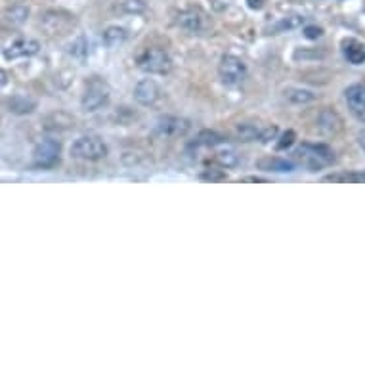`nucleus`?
Masks as SVG:
<instances>
[{
    "mask_svg": "<svg viewBox=\"0 0 365 365\" xmlns=\"http://www.w3.org/2000/svg\"><path fill=\"white\" fill-rule=\"evenodd\" d=\"M293 157H295L300 165L310 168L312 173L333 165L337 161L335 151L329 146H325V144H302V146H298L293 151Z\"/></svg>",
    "mask_w": 365,
    "mask_h": 365,
    "instance_id": "1",
    "label": "nucleus"
},
{
    "mask_svg": "<svg viewBox=\"0 0 365 365\" xmlns=\"http://www.w3.org/2000/svg\"><path fill=\"white\" fill-rule=\"evenodd\" d=\"M69 153L73 159H80V161H100L107 157L109 148L96 134H85L73 142Z\"/></svg>",
    "mask_w": 365,
    "mask_h": 365,
    "instance_id": "2",
    "label": "nucleus"
},
{
    "mask_svg": "<svg viewBox=\"0 0 365 365\" xmlns=\"http://www.w3.org/2000/svg\"><path fill=\"white\" fill-rule=\"evenodd\" d=\"M109 98H111L109 85L102 78H92L90 82H87L85 94L80 98V107L87 113H94V111H100L102 107L109 104Z\"/></svg>",
    "mask_w": 365,
    "mask_h": 365,
    "instance_id": "3",
    "label": "nucleus"
},
{
    "mask_svg": "<svg viewBox=\"0 0 365 365\" xmlns=\"http://www.w3.org/2000/svg\"><path fill=\"white\" fill-rule=\"evenodd\" d=\"M138 67L148 75H166L173 69V60L163 48H148L140 54Z\"/></svg>",
    "mask_w": 365,
    "mask_h": 365,
    "instance_id": "4",
    "label": "nucleus"
},
{
    "mask_svg": "<svg viewBox=\"0 0 365 365\" xmlns=\"http://www.w3.org/2000/svg\"><path fill=\"white\" fill-rule=\"evenodd\" d=\"M218 75H220V80L228 87L241 85L247 78V63L234 54H226L218 63Z\"/></svg>",
    "mask_w": 365,
    "mask_h": 365,
    "instance_id": "5",
    "label": "nucleus"
},
{
    "mask_svg": "<svg viewBox=\"0 0 365 365\" xmlns=\"http://www.w3.org/2000/svg\"><path fill=\"white\" fill-rule=\"evenodd\" d=\"M61 144L58 140L44 138L33 149V165L36 168H52L60 163Z\"/></svg>",
    "mask_w": 365,
    "mask_h": 365,
    "instance_id": "6",
    "label": "nucleus"
},
{
    "mask_svg": "<svg viewBox=\"0 0 365 365\" xmlns=\"http://www.w3.org/2000/svg\"><path fill=\"white\" fill-rule=\"evenodd\" d=\"M192 129V124L188 119L178 117V115H165L159 117L155 124V132L163 138H178V136H186Z\"/></svg>",
    "mask_w": 365,
    "mask_h": 365,
    "instance_id": "7",
    "label": "nucleus"
},
{
    "mask_svg": "<svg viewBox=\"0 0 365 365\" xmlns=\"http://www.w3.org/2000/svg\"><path fill=\"white\" fill-rule=\"evenodd\" d=\"M161 87L157 85L153 78H142L138 85L134 87V100L144 107L155 105L161 100Z\"/></svg>",
    "mask_w": 365,
    "mask_h": 365,
    "instance_id": "8",
    "label": "nucleus"
},
{
    "mask_svg": "<svg viewBox=\"0 0 365 365\" xmlns=\"http://www.w3.org/2000/svg\"><path fill=\"white\" fill-rule=\"evenodd\" d=\"M41 50V44L35 38H19L4 48V60H19V58H31Z\"/></svg>",
    "mask_w": 365,
    "mask_h": 365,
    "instance_id": "9",
    "label": "nucleus"
},
{
    "mask_svg": "<svg viewBox=\"0 0 365 365\" xmlns=\"http://www.w3.org/2000/svg\"><path fill=\"white\" fill-rule=\"evenodd\" d=\"M176 23L190 33H201L207 23V16L199 8H186L176 16Z\"/></svg>",
    "mask_w": 365,
    "mask_h": 365,
    "instance_id": "10",
    "label": "nucleus"
},
{
    "mask_svg": "<svg viewBox=\"0 0 365 365\" xmlns=\"http://www.w3.org/2000/svg\"><path fill=\"white\" fill-rule=\"evenodd\" d=\"M346 104L350 111L356 115L357 119L365 122V85H352L344 92Z\"/></svg>",
    "mask_w": 365,
    "mask_h": 365,
    "instance_id": "11",
    "label": "nucleus"
},
{
    "mask_svg": "<svg viewBox=\"0 0 365 365\" xmlns=\"http://www.w3.org/2000/svg\"><path fill=\"white\" fill-rule=\"evenodd\" d=\"M256 168H261L264 173H278V174H285V173H295L296 163L295 161H289V159H283V157H262L256 161Z\"/></svg>",
    "mask_w": 365,
    "mask_h": 365,
    "instance_id": "12",
    "label": "nucleus"
},
{
    "mask_svg": "<svg viewBox=\"0 0 365 365\" xmlns=\"http://www.w3.org/2000/svg\"><path fill=\"white\" fill-rule=\"evenodd\" d=\"M318 129L327 134V136H335L342 131V119L337 111L333 109H323L322 113L318 115Z\"/></svg>",
    "mask_w": 365,
    "mask_h": 365,
    "instance_id": "13",
    "label": "nucleus"
},
{
    "mask_svg": "<svg viewBox=\"0 0 365 365\" xmlns=\"http://www.w3.org/2000/svg\"><path fill=\"white\" fill-rule=\"evenodd\" d=\"M342 54L352 65H362L365 63V44L356 41V38H348L342 43Z\"/></svg>",
    "mask_w": 365,
    "mask_h": 365,
    "instance_id": "14",
    "label": "nucleus"
},
{
    "mask_svg": "<svg viewBox=\"0 0 365 365\" xmlns=\"http://www.w3.org/2000/svg\"><path fill=\"white\" fill-rule=\"evenodd\" d=\"M124 41H126V29H122V27L119 25L107 27L104 33H102V43H104L107 48H117V46H121Z\"/></svg>",
    "mask_w": 365,
    "mask_h": 365,
    "instance_id": "15",
    "label": "nucleus"
},
{
    "mask_svg": "<svg viewBox=\"0 0 365 365\" xmlns=\"http://www.w3.org/2000/svg\"><path fill=\"white\" fill-rule=\"evenodd\" d=\"M262 129L264 126H256L254 122H239L235 126V134L241 142H258L261 140Z\"/></svg>",
    "mask_w": 365,
    "mask_h": 365,
    "instance_id": "16",
    "label": "nucleus"
},
{
    "mask_svg": "<svg viewBox=\"0 0 365 365\" xmlns=\"http://www.w3.org/2000/svg\"><path fill=\"white\" fill-rule=\"evenodd\" d=\"M283 96L287 98L291 104H310L318 98L312 90H306V88H287Z\"/></svg>",
    "mask_w": 365,
    "mask_h": 365,
    "instance_id": "17",
    "label": "nucleus"
},
{
    "mask_svg": "<svg viewBox=\"0 0 365 365\" xmlns=\"http://www.w3.org/2000/svg\"><path fill=\"white\" fill-rule=\"evenodd\" d=\"M305 23V18L302 16H289V18H283L281 21H278L276 25H272V33L269 35H278V33H285V31H291V29H296Z\"/></svg>",
    "mask_w": 365,
    "mask_h": 365,
    "instance_id": "18",
    "label": "nucleus"
},
{
    "mask_svg": "<svg viewBox=\"0 0 365 365\" xmlns=\"http://www.w3.org/2000/svg\"><path fill=\"white\" fill-rule=\"evenodd\" d=\"M220 144H224V138L214 131H201L195 140V146H201V148H218Z\"/></svg>",
    "mask_w": 365,
    "mask_h": 365,
    "instance_id": "19",
    "label": "nucleus"
},
{
    "mask_svg": "<svg viewBox=\"0 0 365 365\" xmlns=\"http://www.w3.org/2000/svg\"><path fill=\"white\" fill-rule=\"evenodd\" d=\"M29 18V8L23 4H16L10 10H6V21L12 25H23Z\"/></svg>",
    "mask_w": 365,
    "mask_h": 365,
    "instance_id": "20",
    "label": "nucleus"
},
{
    "mask_svg": "<svg viewBox=\"0 0 365 365\" xmlns=\"http://www.w3.org/2000/svg\"><path fill=\"white\" fill-rule=\"evenodd\" d=\"M33 109H35V102H31L27 98L18 96L10 102V111H14V113H31Z\"/></svg>",
    "mask_w": 365,
    "mask_h": 365,
    "instance_id": "21",
    "label": "nucleus"
},
{
    "mask_svg": "<svg viewBox=\"0 0 365 365\" xmlns=\"http://www.w3.org/2000/svg\"><path fill=\"white\" fill-rule=\"evenodd\" d=\"M67 113H63V111H58V113H52L50 117H46V124H44V129L46 131H65V129H69L65 122L61 124V119H65Z\"/></svg>",
    "mask_w": 365,
    "mask_h": 365,
    "instance_id": "22",
    "label": "nucleus"
},
{
    "mask_svg": "<svg viewBox=\"0 0 365 365\" xmlns=\"http://www.w3.org/2000/svg\"><path fill=\"white\" fill-rule=\"evenodd\" d=\"M217 161L222 166H235L237 165V153H235L234 149H220L217 151Z\"/></svg>",
    "mask_w": 365,
    "mask_h": 365,
    "instance_id": "23",
    "label": "nucleus"
},
{
    "mask_svg": "<svg viewBox=\"0 0 365 365\" xmlns=\"http://www.w3.org/2000/svg\"><path fill=\"white\" fill-rule=\"evenodd\" d=\"M278 138V126L276 124H268V126H264L262 129V134H261V144H269L272 140Z\"/></svg>",
    "mask_w": 365,
    "mask_h": 365,
    "instance_id": "24",
    "label": "nucleus"
},
{
    "mask_svg": "<svg viewBox=\"0 0 365 365\" xmlns=\"http://www.w3.org/2000/svg\"><path fill=\"white\" fill-rule=\"evenodd\" d=\"M71 54L77 56V58H85L87 56V41H85V36H78L77 41L71 44Z\"/></svg>",
    "mask_w": 365,
    "mask_h": 365,
    "instance_id": "25",
    "label": "nucleus"
},
{
    "mask_svg": "<svg viewBox=\"0 0 365 365\" xmlns=\"http://www.w3.org/2000/svg\"><path fill=\"white\" fill-rule=\"evenodd\" d=\"M295 138L296 134L293 131H287L283 136H281V140L278 142V149H285V148H291L293 144H295Z\"/></svg>",
    "mask_w": 365,
    "mask_h": 365,
    "instance_id": "26",
    "label": "nucleus"
},
{
    "mask_svg": "<svg viewBox=\"0 0 365 365\" xmlns=\"http://www.w3.org/2000/svg\"><path fill=\"white\" fill-rule=\"evenodd\" d=\"M322 35H323L322 27H316V25L305 27V36L306 38H310V41H313V38H320Z\"/></svg>",
    "mask_w": 365,
    "mask_h": 365,
    "instance_id": "27",
    "label": "nucleus"
},
{
    "mask_svg": "<svg viewBox=\"0 0 365 365\" xmlns=\"http://www.w3.org/2000/svg\"><path fill=\"white\" fill-rule=\"evenodd\" d=\"M228 176L226 174H217V170H214V173H212V170H210V173H205V174H201V180H207V182H220V180H226Z\"/></svg>",
    "mask_w": 365,
    "mask_h": 365,
    "instance_id": "28",
    "label": "nucleus"
},
{
    "mask_svg": "<svg viewBox=\"0 0 365 365\" xmlns=\"http://www.w3.org/2000/svg\"><path fill=\"white\" fill-rule=\"evenodd\" d=\"M266 2L268 0H247V6L251 10H262L266 6Z\"/></svg>",
    "mask_w": 365,
    "mask_h": 365,
    "instance_id": "29",
    "label": "nucleus"
},
{
    "mask_svg": "<svg viewBox=\"0 0 365 365\" xmlns=\"http://www.w3.org/2000/svg\"><path fill=\"white\" fill-rule=\"evenodd\" d=\"M241 182H268V180H266V178H261V176H247V178H243V180H241Z\"/></svg>",
    "mask_w": 365,
    "mask_h": 365,
    "instance_id": "30",
    "label": "nucleus"
},
{
    "mask_svg": "<svg viewBox=\"0 0 365 365\" xmlns=\"http://www.w3.org/2000/svg\"><path fill=\"white\" fill-rule=\"evenodd\" d=\"M357 142H360V146H362V149L365 151V131H362L357 134Z\"/></svg>",
    "mask_w": 365,
    "mask_h": 365,
    "instance_id": "31",
    "label": "nucleus"
}]
</instances>
